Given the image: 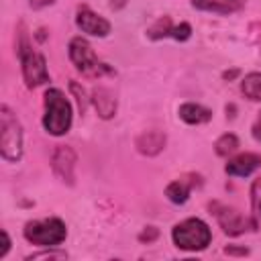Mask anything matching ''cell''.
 <instances>
[{
    "mask_svg": "<svg viewBox=\"0 0 261 261\" xmlns=\"http://www.w3.org/2000/svg\"><path fill=\"white\" fill-rule=\"evenodd\" d=\"M216 153L218 155H230L232 151H237V147H239V139L232 135V133H226V135H222L218 141H216Z\"/></svg>",
    "mask_w": 261,
    "mask_h": 261,
    "instance_id": "obj_16",
    "label": "cell"
},
{
    "mask_svg": "<svg viewBox=\"0 0 261 261\" xmlns=\"http://www.w3.org/2000/svg\"><path fill=\"white\" fill-rule=\"evenodd\" d=\"M69 88H71V92L75 94V100H77V106H80V110L84 112V110H86V104H88V100H86V94H84V90H80V86H77L75 82H71V84H69Z\"/></svg>",
    "mask_w": 261,
    "mask_h": 261,
    "instance_id": "obj_21",
    "label": "cell"
},
{
    "mask_svg": "<svg viewBox=\"0 0 261 261\" xmlns=\"http://www.w3.org/2000/svg\"><path fill=\"white\" fill-rule=\"evenodd\" d=\"M241 90L249 100H261V73L245 75V80L241 84Z\"/></svg>",
    "mask_w": 261,
    "mask_h": 261,
    "instance_id": "obj_15",
    "label": "cell"
},
{
    "mask_svg": "<svg viewBox=\"0 0 261 261\" xmlns=\"http://www.w3.org/2000/svg\"><path fill=\"white\" fill-rule=\"evenodd\" d=\"M171 237H173L175 247H179L184 251H202L210 245L212 232H210L208 224L202 222L200 218H188L173 226Z\"/></svg>",
    "mask_w": 261,
    "mask_h": 261,
    "instance_id": "obj_3",
    "label": "cell"
},
{
    "mask_svg": "<svg viewBox=\"0 0 261 261\" xmlns=\"http://www.w3.org/2000/svg\"><path fill=\"white\" fill-rule=\"evenodd\" d=\"M8 247H10V241H8V234H6V230H2V247H0V257H4V255H6V251H8Z\"/></svg>",
    "mask_w": 261,
    "mask_h": 261,
    "instance_id": "obj_23",
    "label": "cell"
},
{
    "mask_svg": "<svg viewBox=\"0 0 261 261\" xmlns=\"http://www.w3.org/2000/svg\"><path fill=\"white\" fill-rule=\"evenodd\" d=\"M29 2H31L33 8H41V6H49V4H53L55 0H29Z\"/></svg>",
    "mask_w": 261,
    "mask_h": 261,
    "instance_id": "obj_24",
    "label": "cell"
},
{
    "mask_svg": "<svg viewBox=\"0 0 261 261\" xmlns=\"http://www.w3.org/2000/svg\"><path fill=\"white\" fill-rule=\"evenodd\" d=\"M73 167H75V153L69 147L59 145L53 153V171L61 181L73 184Z\"/></svg>",
    "mask_w": 261,
    "mask_h": 261,
    "instance_id": "obj_9",
    "label": "cell"
},
{
    "mask_svg": "<svg viewBox=\"0 0 261 261\" xmlns=\"http://www.w3.org/2000/svg\"><path fill=\"white\" fill-rule=\"evenodd\" d=\"M179 118L186 120L188 124H202V122H208L212 118V112L200 104L188 102V104L179 106Z\"/></svg>",
    "mask_w": 261,
    "mask_h": 261,
    "instance_id": "obj_14",
    "label": "cell"
},
{
    "mask_svg": "<svg viewBox=\"0 0 261 261\" xmlns=\"http://www.w3.org/2000/svg\"><path fill=\"white\" fill-rule=\"evenodd\" d=\"M65 224L59 218H47V220H33L24 224V239L33 245L41 247H55L65 241Z\"/></svg>",
    "mask_w": 261,
    "mask_h": 261,
    "instance_id": "obj_4",
    "label": "cell"
},
{
    "mask_svg": "<svg viewBox=\"0 0 261 261\" xmlns=\"http://www.w3.org/2000/svg\"><path fill=\"white\" fill-rule=\"evenodd\" d=\"M259 165H261V157L259 155H255V153H243V155H237L234 159H230L224 169H226L228 175L245 177V175H251Z\"/></svg>",
    "mask_w": 261,
    "mask_h": 261,
    "instance_id": "obj_10",
    "label": "cell"
},
{
    "mask_svg": "<svg viewBox=\"0 0 261 261\" xmlns=\"http://www.w3.org/2000/svg\"><path fill=\"white\" fill-rule=\"evenodd\" d=\"M0 153L6 161H18L22 155L20 122L8 106H0Z\"/></svg>",
    "mask_w": 261,
    "mask_h": 261,
    "instance_id": "obj_2",
    "label": "cell"
},
{
    "mask_svg": "<svg viewBox=\"0 0 261 261\" xmlns=\"http://www.w3.org/2000/svg\"><path fill=\"white\" fill-rule=\"evenodd\" d=\"M165 147V135L159 130H147L137 139V149L145 155H157Z\"/></svg>",
    "mask_w": 261,
    "mask_h": 261,
    "instance_id": "obj_12",
    "label": "cell"
},
{
    "mask_svg": "<svg viewBox=\"0 0 261 261\" xmlns=\"http://www.w3.org/2000/svg\"><path fill=\"white\" fill-rule=\"evenodd\" d=\"M251 206H253L255 224H261V177L255 179L251 186Z\"/></svg>",
    "mask_w": 261,
    "mask_h": 261,
    "instance_id": "obj_17",
    "label": "cell"
},
{
    "mask_svg": "<svg viewBox=\"0 0 261 261\" xmlns=\"http://www.w3.org/2000/svg\"><path fill=\"white\" fill-rule=\"evenodd\" d=\"M18 55H20V63H22V75H24V82H27L29 88H35V86H41V84L49 82V71H47L45 57L41 53L33 51L24 39L20 41Z\"/></svg>",
    "mask_w": 261,
    "mask_h": 261,
    "instance_id": "obj_6",
    "label": "cell"
},
{
    "mask_svg": "<svg viewBox=\"0 0 261 261\" xmlns=\"http://www.w3.org/2000/svg\"><path fill=\"white\" fill-rule=\"evenodd\" d=\"M69 57H71L73 65L86 77H102L104 73H110V67L96 57V53L90 47V43L86 39H82V37L71 39V43H69Z\"/></svg>",
    "mask_w": 261,
    "mask_h": 261,
    "instance_id": "obj_5",
    "label": "cell"
},
{
    "mask_svg": "<svg viewBox=\"0 0 261 261\" xmlns=\"http://www.w3.org/2000/svg\"><path fill=\"white\" fill-rule=\"evenodd\" d=\"M75 22L77 27L92 35V37H106L110 33V22L102 16H98L96 12H92L88 6H80L77 8V16H75Z\"/></svg>",
    "mask_w": 261,
    "mask_h": 261,
    "instance_id": "obj_8",
    "label": "cell"
},
{
    "mask_svg": "<svg viewBox=\"0 0 261 261\" xmlns=\"http://www.w3.org/2000/svg\"><path fill=\"white\" fill-rule=\"evenodd\" d=\"M155 237H157V230H155V228H153V226H151V230H149V232H147V230H145V232H143V234H141V241H145V239H147V241H153V239H155Z\"/></svg>",
    "mask_w": 261,
    "mask_h": 261,
    "instance_id": "obj_25",
    "label": "cell"
},
{
    "mask_svg": "<svg viewBox=\"0 0 261 261\" xmlns=\"http://www.w3.org/2000/svg\"><path fill=\"white\" fill-rule=\"evenodd\" d=\"M43 124L51 135H63L71 126V106L61 90L51 88L45 92V116Z\"/></svg>",
    "mask_w": 261,
    "mask_h": 261,
    "instance_id": "obj_1",
    "label": "cell"
},
{
    "mask_svg": "<svg viewBox=\"0 0 261 261\" xmlns=\"http://www.w3.org/2000/svg\"><path fill=\"white\" fill-rule=\"evenodd\" d=\"M173 39H177V41H186V39H190V35H192V27L188 24V22H181L179 27H171V33H169Z\"/></svg>",
    "mask_w": 261,
    "mask_h": 261,
    "instance_id": "obj_20",
    "label": "cell"
},
{
    "mask_svg": "<svg viewBox=\"0 0 261 261\" xmlns=\"http://www.w3.org/2000/svg\"><path fill=\"white\" fill-rule=\"evenodd\" d=\"M169 33H171V20H169V16L159 18V20L149 29V37H151V39H159V37H165V35H169Z\"/></svg>",
    "mask_w": 261,
    "mask_h": 261,
    "instance_id": "obj_19",
    "label": "cell"
},
{
    "mask_svg": "<svg viewBox=\"0 0 261 261\" xmlns=\"http://www.w3.org/2000/svg\"><path fill=\"white\" fill-rule=\"evenodd\" d=\"M192 4L200 10H210V12H230L228 4L224 0H192Z\"/></svg>",
    "mask_w": 261,
    "mask_h": 261,
    "instance_id": "obj_18",
    "label": "cell"
},
{
    "mask_svg": "<svg viewBox=\"0 0 261 261\" xmlns=\"http://www.w3.org/2000/svg\"><path fill=\"white\" fill-rule=\"evenodd\" d=\"M196 184H200V177H194V175L175 179V181H171V184L167 186L165 196H167L171 202H175V204H184V202L190 198V192H192V188H194Z\"/></svg>",
    "mask_w": 261,
    "mask_h": 261,
    "instance_id": "obj_11",
    "label": "cell"
},
{
    "mask_svg": "<svg viewBox=\"0 0 261 261\" xmlns=\"http://www.w3.org/2000/svg\"><path fill=\"white\" fill-rule=\"evenodd\" d=\"M224 2L228 4V8H230V10H234V8H239V6L243 4V0H224Z\"/></svg>",
    "mask_w": 261,
    "mask_h": 261,
    "instance_id": "obj_26",
    "label": "cell"
},
{
    "mask_svg": "<svg viewBox=\"0 0 261 261\" xmlns=\"http://www.w3.org/2000/svg\"><path fill=\"white\" fill-rule=\"evenodd\" d=\"M92 100H94V106H96V110H98V114L102 118L108 120V118L114 116V112H116V100H114V96L106 88H96L94 94H92Z\"/></svg>",
    "mask_w": 261,
    "mask_h": 261,
    "instance_id": "obj_13",
    "label": "cell"
},
{
    "mask_svg": "<svg viewBox=\"0 0 261 261\" xmlns=\"http://www.w3.org/2000/svg\"><path fill=\"white\" fill-rule=\"evenodd\" d=\"M251 130H253V137L261 143V112H259V116H257V120H255V124H253Z\"/></svg>",
    "mask_w": 261,
    "mask_h": 261,
    "instance_id": "obj_22",
    "label": "cell"
},
{
    "mask_svg": "<svg viewBox=\"0 0 261 261\" xmlns=\"http://www.w3.org/2000/svg\"><path fill=\"white\" fill-rule=\"evenodd\" d=\"M210 210L214 212V216L218 218V224L222 226V230L230 237H237V234H243L245 230H249L255 222H249L239 210L230 208V206H224V204H210Z\"/></svg>",
    "mask_w": 261,
    "mask_h": 261,
    "instance_id": "obj_7",
    "label": "cell"
}]
</instances>
